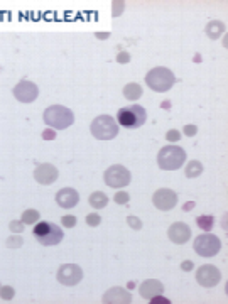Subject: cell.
<instances>
[{"mask_svg":"<svg viewBox=\"0 0 228 304\" xmlns=\"http://www.w3.org/2000/svg\"><path fill=\"white\" fill-rule=\"evenodd\" d=\"M176 83V76L169 68L164 66H157L152 68L149 73L145 74V85H149V88L157 93H164L172 88V85Z\"/></svg>","mask_w":228,"mask_h":304,"instance_id":"obj_2","label":"cell"},{"mask_svg":"<svg viewBox=\"0 0 228 304\" xmlns=\"http://www.w3.org/2000/svg\"><path fill=\"white\" fill-rule=\"evenodd\" d=\"M12 93L20 103H32V101L39 96V88H37V85L32 83V81L22 80L14 86Z\"/></svg>","mask_w":228,"mask_h":304,"instance_id":"obj_10","label":"cell"},{"mask_svg":"<svg viewBox=\"0 0 228 304\" xmlns=\"http://www.w3.org/2000/svg\"><path fill=\"white\" fill-rule=\"evenodd\" d=\"M101 301L105 304H129L132 302V296L124 287H111L103 294Z\"/></svg>","mask_w":228,"mask_h":304,"instance_id":"obj_16","label":"cell"},{"mask_svg":"<svg viewBox=\"0 0 228 304\" xmlns=\"http://www.w3.org/2000/svg\"><path fill=\"white\" fill-rule=\"evenodd\" d=\"M184 162L186 152L177 145H166L157 154V164L162 171H177Z\"/></svg>","mask_w":228,"mask_h":304,"instance_id":"obj_3","label":"cell"},{"mask_svg":"<svg viewBox=\"0 0 228 304\" xmlns=\"http://www.w3.org/2000/svg\"><path fill=\"white\" fill-rule=\"evenodd\" d=\"M130 179H132L130 171L122 164L110 166L103 174L105 184L110 186V187H115V189H119V187H125L127 184H130Z\"/></svg>","mask_w":228,"mask_h":304,"instance_id":"obj_8","label":"cell"},{"mask_svg":"<svg viewBox=\"0 0 228 304\" xmlns=\"http://www.w3.org/2000/svg\"><path fill=\"white\" fill-rule=\"evenodd\" d=\"M152 203H154L157 210L171 211L177 203V195L176 191L169 189V187H161V189H157L154 193V196H152Z\"/></svg>","mask_w":228,"mask_h":304,"instance_id":"obj_11","label":"cell"},{"mask_svg":"<svg viewBox=\"0 0 228 304\" xmlns=\"http://www.w3.org/2000/svg\"><path fill=\"white\" fill-rule=\"evenodd\" d=\"M127 221H129V225L134 228V230H140L142 228V221L137 216H129L127 218Z\"/></svg>","mask_w":228,"mask_h":304,"instance_id":"obj_30","label":"cell"},{"mask_svg":"<svg viewBox=\"0 0 228 304\" xmlns=\"http://www.w3.org/2000/svg\"><path fill=\"white\" fill-rule=\"evenodd\" d=\"M122 93H124L127 100H137L142 96V86L139 83H129L124 86V91H122Z\"/></svg>","mask_w":228,"mask_h":304,"instance_id":"obj_20","label":"cell"},{"mask_svg":"<svg viewBox=\"0 0 228 304\" xmlns=\"http://www.w3.org/2000/svg\"><path fill=\"white\" fill-rule=\"evenodd\" d=\"M117 61H119V63H129L130 58H129V54H127V53H120L119 58H117Z\"/></svg>","mask_w":228,"mask_h":304,"instance_id":"obj_36","label":"cell"},{"mask_svg":"<svg viewBox=\"0 0 228 304\" xmlns=\"http://www.w3.org/2000/svg\"><path fill=\"white\" fill-rule=\"evenodd\" d=\"M205 32L210 39H218L223 32H225V24H223L221 20H211V22L205 27Z\"/></svg>","mask_w":228,"mask_h":304,"instance_id":"obj_18","label":"cell"},{"mask_svg":"<svg viewBox=\"0 0 228 304\" xmlns=\"http://www.w3.org/2000/svg\"><path fill=\"white\" fill-rule=\"evenodd\" d=\"M167 237L172 243L176 245H184V243L191 238V228L189 225H186L184 221H176L172 223L167 230Z\"/></svg>","mask_w":228,"mask_h":304,"instance_id":"obj_14","label":"cell"},{"mask_svg":"<svg viewBox=\"0 0 228 304\" xmlns=\"http://www.w3.org/2000/svg\"><path fill=\"white\" fill-rule=\"evenodd\" d=\"M43 137L46 140H53V139H56V132L53 129H48V130L43 132Z\"/></svg>","mask_w":228,"mask_h":304,"instance_id":"obj_34","label":"cell"},{"mask_svg":"<svg viewBox=\"0 0 228 304\" xmlns=\"http://www.w3.org/2000/svg\"><path fill=\"white\" fill-rule=\"evenodd\" d=\"M193 247H195V252L198 253V255L213 257V255H216V253L221 250V242H220V238H218L216 235L206 232V233H203V235L196 237Z\"/></svg>","mask_w":228,"mask_h":304,"instance_id":"obj_7","label":"cell"},{"mask_svg":"<svg viewBox=\"0 0 228 304\" xmlns=\"http://www.w3.org/2000/svg\"><path fill=\"white\" fill-rule=\"evenodd\" d=\"M88 201H90V206H93L95 210H101V208H105L106 205H108V196L101 191H95L90 195Z\"/></svg>","mask_w":228,"mask_h":304,"instance_id":"obj_19","label":"cell"},{"mask_svg":"<svg viewBox=\"0 0 228 304\" xmlns=\"http://www.w3.org/2000/svg\"><path fill=\"white\" fill-rule=\"evenodd\" d=\"M162 291H164V286H162V282L156 281V279H149V281H144V282L140 284V287H139L140 296L144 297V299H147V301H149L150 297L157 296V294H162Z\"/></svg>","mask_w":228,"mask_h":304,"instance_id":"obj_17","label":"cell"},{"mask_svg":"<svg viewBox=\"0 0 228 304\" xmlns=\"http://www.w3.org/2000/svg\"><path fill=\"white\" fill-rule=\"evenodd\" d=\"M61 223H63V226H66V228H73L76 225V216L66 215V216L61 218Z\"/></svg>","mask_w":228,"mask_h":304,"instance_id":"obj_28","label":"cell"},{"mask_svg":"<svg viewBox=\"0 0 228 304\" xmlns=\"http://www.w3.org/2000/svg\"><path fill=\"white\" fill-rule=\"evenodd\" d=\"M196 132H198V129H196V125H186L184 127V134L187 135V137H193V135H196Z\"/></svg>","mask_w":228,"mask_h":304,"instance_id":"obj_33","label":"cell"},{"mask_svg":"<svg viewBox=\"0 0 228 304\" xmlns=\"http://www.w3.org/2000/svg\"><path fill=\"white\" fill-rule=\"evenodd\" d=\"M193 267H195V263H193L191 260H184V262L181 263V269H182V271H184V272L193 271Z\"/></svg>","mask_w":228,"mask_h":304,"instance_id":"obj_35","label":"cell"},{"mask_svg":"<svg viewBox=\"0 0 228 304\" xmlns=\"http://www.w3.org/2000/svg\"><path fill=\"white\" fill-rule=\"evenodd\" d=\"M56 279L58 282H61L63 286H76V284L81 282L83 279V271H81L80 265L76 263H63L59 269H58V274H56Z\"/></svg>","mask_w":228,"mask_h":304,"instance_id":"obj_9","label":"cell"},{"mask_svg":"<svg viewBox=\"0 0 228 304\" xmlns=\"http://www.w3.org/2000/svg\"><path fill=\"white\" fill-rule=\"evenodd\" d=\"M193 208H195V203H193V201H187L186 205L182 206V210H184V211H191Z\"/></svg>","mask_w":228,"mask_h":304,"instance_id":"obj_37","label":"cell"},{"mask_svg":"<svg viewBox=\"0 0 228 304\" xmlns=\"http://www.w3.org/2000/svg\"><path fill=\"white\" fill-rule=\"evenodd\" d=\"M44 124L53 130H64L68 127L73 125L74 122V113L71 111L68 106L63 105H51L44 110Z\"/></svg>","mask_w":228,"mask_h":304,"instance_id":"obj_1","label":"cell"},{"mask_svg":"<svg viewBox=\"0 0 228 304\" xmlns=\"http://www.w3.org/2000/svg\"><path fill=\"white\" fill-rule=\"evenodd\" d=\"M150 301V304H169V299H166V297H161V294H157V296H154V297H150L149 299Z\"/></svg>","mask_w":228,"mask_h":304,"instance_id":"obj_32","label":"cell"},{"mask_svg":"<svg viewBox=\"0 0 228 304\" xmlns=\"http://www.w3.org/2000/svg\"><path fill=\"white\" fill-rule=\"evenodd\" d=\"M10 230H12V233H22L24 232V223L22 221H12L10 223Z\"/></svg>","mask_w":228,"mask_h":304,"instance_id":"obj_31","label":"cell"},{"mask_svg":"<svg viewBox=\"0 0 228 304\" xmlns=\"http://www.w3.org/2000/svg\"><path fill=\"white\" fill-rule=\"evenodd\" d=\"M22 243H24L22 237L17 235V233H14L12 237L7 238V247H10V248H19V247H22Z\"/></svg>","mask_w":228,"mask_h":304,"instance_id":"obj_24","label":"cell"},{"mask_svg":"<svg viewBox=\"0 0 228 304\" xmlns=\"http://www.w3.org/2000/svg\"><path fill=\"white\" fill-rule=\"evenodd\" d=\"M101 221V216L98 213H90L88 216H86V223H88L90 226H98Z\"/></svg>","mask_w":228,"mask_h":304,"instance_id":"obj_27","label":"cell"},{"mask_svg":"<svg viewBox=\"0 0 228 304\" xmlns=\"http://www.w3.org/2000/svg\"><path fill=\"white\" fill-rule=\"evenodd\" d=\"M34 237L41 245L51 247V245H58V243L63 240V230H61L59 225L51 221H39L35 223L34 226Z\"/></svg>","mask_w":228,"mask_h":304,"instance_id":"obj_4","label":"cell"},{"mask_svg":"<svg viewBox=\"0 0 228 304\" xmlns=\"http://www.w3.org/2000/svg\"><path fill=\"white\" fill-rule=\"evenodd\" d=\"M166 139L169 140V142H177V140L181 139V132L172 129V130H169V132L166 134Z\"/></svg>","mask_w":228,"mask_h":304,"instance_id":"obj_29","label":"cell"},{"mask_svg":"<svg viewBox=\"0 0 228 304\" xmlns=\"http://www.w3.org/2000/svg\"><path fill=\"white\" fill-rule=\"evenodd\" d=\"M59 171L58 167L49 164V162H44V164H37V167L34 169V179L43 186H49L53 182L58 181Z\"/></svg>","mask_w":228,"mask_h":304,"instance_id":"obj_13","label":"cell"},{"mask_svg":"<svg viewBox=\"0 0 228 304\" xmlns=\"http://www.w3.org/2000/svg\"><path fill=\"white\" fill-rule=\"evenodd\" d=\"M196 281L201 287H215L221 281V272L215 265H201L196 272Z\"/></svg>","mask_w":228,"mask_h":304,"instance_id":"obj_12","label":"cell"},{"mask_svg":"<svg viewBox=\"0 0 228 304\" xmlns=\"http://www.w3.org/2000/svg\"><path fill=\"white\" fill-rule=\"evenodd\" d=\"M90 130L95 139L98 140H111L119 134V124L113 117L110 115H100L91 122Z\"/></svg>","mask_w":228,"mask_h":304,"instance_id":"obj_6","label":"cell"},{"mask_svg":"<svg viewBox=\"0 0 228 304\" xmlns=\"http://www.w3.org/2000/svg\"><path fill=\"white\" fill-rule=\"evenodd\" d=\"M145 119H147V113H145V108L140 105H129V106H122L117 113V120L122 127L125 129H139L145 124Z\"/></svg>","mask_w":228,"mask_h":304,"instance_id":"obj_5","label":"cell"},{"mask_svg":"<svg viewBox=\"0 0 228 304\" xmlns=\"http://www.w3.org/2000/svg\"><path fill=\"white\" fill-rule=\"evenodd\" d=\"M201 172H203V164L200 161H189V164H187L184 169V174H186V177H189V179L198 177Z\"/></svg>","mask_w":228,"mask_h":304,"instance_id":"obj_21","label":"cell"},{"mask_svg":"<svg viewBox=\"0 0 228 304\" xmlns=\"http://www.w3.org/2000/svg\"><path fill=\"white\" fill-rule=\"evenodd\" d=\"M113 200H115L117 205H127V203H129V200H130V196H129V193L120 191V193H117Z\"/></svg>","mask_w":228,"mask_h":304,"instance_id":"obj_26","label":"cell"},{"mask_svg":"<svg viewBox=\"0 0 228 304\" xmlns=\"http://www.w3.org/2000/svg\"><path fill=\"white\" fill-rule=\"evenodd\" d=\"M14 294H15V291H14V287H10V286H0V297L4 299V301H10V299L14 297Z\"/></svg>","mask_w":228,"mask_h":304,"instance_id":"obj_25","label":"cell"},{"mask_svg":"<svg viewBox=\"0 0 228 304\" xmlns=\"http://www.w3.org/2000/svg\"><path fill=\"white\" fill-rule=\"evenodd\" d=\"M39 211L37 210H25L22 213V218H20V221L24 223V225H35L39 220Z\"/></svg>","mask_w":228,"mask_h":304,"instance_id":"obj_22","label":"cell"},{"mask_svg":"<svg viewBox=\"0 0 228 304\" xmlns=\"http://www.w3.org/2000/svg\"><path fill=\"white\" fill-rule=\"evenodd\" d=\"M196 223L203 232H210L213 228V225H215V218L210 216V215H205V216L201 215V216L196 218Z\"/></svg>","mask_w":228,"mask_h":304,"instance_id":"obj_23","label":"cell"},{"mask_svg":"<svg viewBox=\"0 0 228 304\" xmlns=\"http://www.w3.org/2000/svg\"><path fill=\"white\" fill-rule=\"evenodd\" d=\"M78 201H80V195L73 187H63V189L56 193V203H58V206L64 208V210L74 208L78 205Z\"/></svg>","mask_w":228,"mask_h":304,"instance_id":"obj_15","label":"cell"}]
</instances>
